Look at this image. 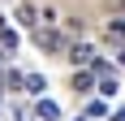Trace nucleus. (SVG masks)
<instances>
[{
  "mask_svg": "<svg viewBox=\"0 0 125 121\" xmlns=\"http://www.w3.org/2000/svg\"><path fill=\"white\" fill-rule=\"evenodd\" d=\"M86 112H91V117H108V104H104V99H91Z\"/></svg>",
  "mask_w": 125,
  "mask_h": 121,
  "instance_id": "6e6552de",
  "label": "nucleus"
},
{
  "mask_svg": "<svg viewBox=\"0 0 125 121\" xmlns=\"http://www.w3.org/2000/svg\"><path fill=\"white\" fill-rule=\"evenodd\" d=\"M22 86L30 91V95H43V86H48V82H43L39 73H22Z\"/></svg>",
  "mask_w": 125,
  "mask_h": 121,
  "instance_id": "423d86ee",
  "label": "nucleus"
},
{
  "mask_svg": "<svg viewBox=\"0 0 125 121\" xmlns=\"http://www.w3.org/2000/svg\"><path fill=\"white\" fill-rule=\"evenodd\" d=\"M116 121H125V108H116Z\"/></svg>",
  "mask_w": 125,
  "mask_h": 121,
  "instance_id": "ddd939ff",
  "label": "nucleus"
},
{
  "mask_svg": "<svg viewBox=\"0 0 125 121\" xmlns=\"http://www.w3.org/2000/svg\"><path fill=\"white\" fill-rule=\"evenodd\" d=\"M4 30H9V26H4V17H0V35H4Z\"/></svg>",
  "mask_w": 125,
  "mask_h": 121,
  "instance_id": "4468645a",
  "label": "nucleus"
},
{
  "mask_svg": "<svg viewBox=\"0 0 125 121\" xmlns=\"http://www.w3.org/2000/svg\"><path fill=\"white\" fill-rule=\"evenodd\" d=\"M4 86H9V91H22V73L9 69V73H4Z\"/></svg>",
  "mask_w": 125,
  "mask_h": 121,
  "instance_id": "9b49d317",
  "label": "nucleus"
},
{
  "mask_svg": "<svg viewBox=\"0 0 125 121\" xmlns=\"http://www.w3.org/2000/svg\"><path fill=\"white\" fill-rule=\"evenodd\" d=\"M116 60H121V65H125V48H121V56H116Z\"/></svg>",
  "mask_w": 125,
  "mask_h": 121,
  "instance_id": "2eb2a0df",
  "label": "nucleus"
},
{
  "mask_svg": "<svg viewBox=\"0 0 125 121\" xmlns=\"http://www.w3.org/2000/svg\"><path fill=\"white\" fill-rule=\"evenodd\" d=\"M65 30H69V35H82L86 26H82V17H65Z\"/></svg>",
  "mask_w": 125,
  "mask_h": 121,
  "instance_id": "9d476101",
  "label": "nucleus"
},
{
  "mask_svg": "<svg viewBox=\"0 0 125 121\" xmlns=\"http://www.w3.org/2000/svg\"><path fill=\"white\" fill-rule=\"evenodd\" d=\"M91 86H95V73H91V69H78V73H73V91H78V95H86Z\"/></svg>",
  "mask_w": 125,
  "mask_h": 121,
  "instance_id": "20e7f679",
  "label": "nucleus"
},
{
  "mask_svg": "<svg viewBox=\"0 0 125 121\" xmlns=\"http://www.w3.org/2000/svg\"><path fill=\"white\" fill-rule=\"evenodd\" d=\"M35 117L39 121H61V108H56L52 99H39V104H35Z\"/></svg>",
  "mask_w": 125,
  "mask_h": 121,
  "instance_id": "7ed1b4c3",
  "label": "nucleus"
},
{
  "mask_svg": "<svg viewBox=\"0 0 125 121\" xmlns=\"http://www.w3.org/2000/svg\"><path fill=\"white\" fill-rule=\"evenodd\" d=\"M65 60H69L73 69L78 65H91V60H95V48H91V43H69V56Z\"/></svg>",
  "mask_w": 125,
  "mask_h": 121,
  "instance_id": "f257e3e1",
  "label": "nucleus"
},
{
  "mask_svg": "<svg viewBox=\"0 0 125 121\" xmlns=\"http://www.w3.org/2000/svg\"><path fill=\"white\" fill-rule=\"evenodd\" d=\"M108 43H125V17H112L108 22Z\"/></svg>",
  "mask_w": 125,
  "mask_h": 121,
  "instance_id": "39448f33",
  "label": "nucleus"
},
{
  "mask_svg": "<svg viewBox=\"0 0 125 121\" xmlns=\"http://www.w3.org/2000/svg\"><path fill=\"white\" fill-rule=\"evenodd\" d=\"M116 86H121V82H116V73H112V78H104V82H99V95L108 99V95H112V91H116Z\"/></svg>",
  "mask_w": 125,
  "mask_h": 121,
  "instance_id": "1a4fd4ad",
  "label": "nucleus"
},
{
  "mask_svg": "<svg viewBox=\"0 0 125 121\" xmlns=\"http://www.w3.org/2000/svg\"><path fill=\"white\" fill-rule=\"evenodd\" d=\"M35 17H39L35 4H22V9H17V22H22V26H35Z\"/></svg>",
  "mask_w": 125,
  "mask_h": 121,
  "instance_id": "0eeeda50",
  "label": "nucleus"
},
{
  "mask_svg": "<svg viewBox=\"0 0 125 121\" xmlns=\"http://www.w3.org/2000/svg\"><path fill=\"white\" fill-rule=\"evenodd\" d=\"M35 43L48 48V52H61L65 48V35H61V30H35Z\"/></svg>",
  "mask_w": 125,
  "mask_h": 121,
  "instance_id": "f03ea898",
  "label": "nucleus"
},
{
  "mask_svg": "<svg viewBox=\"0 0 125 121\" xmlns=\"http://www.w3.org/2000/svg\"><path fill=\"white\" fill-rule=\"evenodd\" d=\"M104 9H108V13H116V9H125V0H104Z\"/></svg>",
  "mask_w": 125,
  "mask_h": 121,
  "instance_id": "f8f14e48",
  "label": "nucleus"
},
{
  "mask_svg": "<svg viewBox=\"0 0 125 121\" xmlns=\"http://www.w3.org/2000/svg\"><path fill=\"white\" fill-rule=\"evenodd\" d=\"M73 121H82V117H73Z\"/></svg>",
  "mask_w": 125,
  "mask_h": 121,
  "instance_id": "dca6fc26",
  "label": "nucleus"
}]
</instances>
